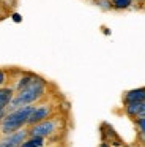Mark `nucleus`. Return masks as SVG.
Segmentation results:
<instances>
[{"mask_svg":"<svg viewBox=\"0 0 145 147\" xmlns=\"http://www.w3.org/2000/svg\"><path fill=\"white\" fill-rule=\"evenodd\" d=\"M6 84V71L0 70V87H5Z\"/></svg>","mask_w":145,"mask_h":147,"instance_id":"13","label":"nucleus"},{"mask_svg":"<svg viewBox=\"0 0 145 147\" xmlns=\"http://www.w3.org/2000/svg\"><path fill=\"white\" fill-rule=\"evenodd\" d=\"M101 147H107V144H101Z\"/></svg>","mask_w":145,"mask_h":147,"instance_id":"16","label":"nucleus"},{"mask_svg":"<svg viewBox=\"0 0 145 147\" xmlns=\"http://www.w3.org/2000/svg\"><path fill=\"white\" fill-rule=\"evenodd\" d=\"M28 138V130L27 127L19 131H14L11 134H5L0 138V147H21L22 142Z\"/></svg>","mask_w":145,"mask_h":147,"instance_id":"3","label":"nucleus"},{"mask_svg":"<svg viewBox=\"0 0 145 147\" xmlns=\"http://www.w3.org/2000/svg\"><path fill=\"white\" fill-rule=\"evenodd\" d=\"M13 19H14L16 22H21V21H22V18H21V14L14 13V14H13Z\"/></svg>","mask_w":145,"mask_h":147,"instance_id":"14","label":"nucleus"},{"mask_svg":"<svg viewBox=\"0 0 145 147\" xmlns=\"http://www.w3.org/2000/svg\"><path fill=\"white\" fill-rule=\"evenodd\" d=\"M98 5H99L103 10H110L112 5H110V0H98Z\"/></svg>","mask_w":145,"mask_h":147,"instance_id":"12","label":"nucleus"},{"mask_svg":"<svg viewBox=\"0 0 145 147\" xmlns=\"http://www.w3.org/2000/svg\"><path fill=\"white\" fill-rule=\"evenodd\" d=\"M136 127L140 131V134H145V117H137L136 119Z\"/></svg>","mask_w":145,"mask_h":147,"instance_id":"11","label":"nucleus"},{"mask_svg":"<svg viewBox=\"0 0 145 147\" xmlns=\"http://www.w3.org/2000/svg\"><path fill=\"white\" fill-rule=\"evenodd\" d=\"M44 146V139L43 138H36V136H28L27 139L22 142L21 147H43Z\"/></svg>","mask_w":145,"mask_h":147,"instance_id":"9","label":"nucleus"},{"mask_svg":"<svg viewBox=\"0 0 145 147\" xmlns=\"http://www.w3.org/2000/svg\"><path fill=\"white\" fill-rule=\"evenodd\" d=\"M0 2H2V0H0Z\"/></svg>","mask_w":145,"mask_h":147,"instance_id":"17","label":"nucleus"},{"mask_svg":"<svg viewBox=\"0 0 145 147\" xmlns=\"http://www.w3.org/2000/svg\"><path fill=\"white\" fill-rule=\"evenodd\" d=\"M6 115V109H0V122L3 120V117Z\"/></svg>","mask_w":145,"mask_h":147,"instance_id":"15","label":"nucleus"},{"mask_svg":"<svg viewBox=\"0 0 145 147\" xmlns=\"http://www.w3.org/2000/svg\"><path fill=\"white\" fill-rule=\"evenodd\" d=\"M44 93H46V81L38 76L28 87H25V89H22V90L14 93L13 100L9 101L8 108H6V112H11L14 109L21 108V106L35 105L36 101H40L43 98Z\"/></svg>","mask_w":145,"mask_h":147,"instance_id":"1","label":"nucleus"},{"mask_svg":"<svg viewBox=\"0 0 145 147\" xmlns=\"http://www.w3.org/2000/svg\"><path fill=\"white\" fill-rule=\"evenodd\" d=\"M140 105L142 103H126L125 105V112L129 115V117H139L140 114Z\"/></svg>","mask_w":145,"mask_h":147,"instance_id":"8","label":"nucleus"},{"mask_svg":"<svg viewBox=\"0 0 145 147\" xmlns=\"http://www.w3.org/2000/svg\"><path fill=\"white\" fill-rule=\"evenodd\" d=\"M58 127H60V120L58 119H46V120L40 122L36 125H32V127H27L28 130V136H36V138H50L58 131Z\"/></svg>","mask_w":145,"mask_h":147,"instance_id":"2","label":"nucleus"},{"mask_svg":"<svg viewBox=\"0 0 145 147\" xmlns=\"http://www.w3.org/2000/svg\"><path fill=\"white\" fill-rule=\"evenodd\" d=\"M52 111H54L52 105H47V103H46V105H38V106H35L33 112H32L30 117L27 119V127L36 125V123H40V122L49 119L50 114H52Z\"/></svg>","mask_w":145,"mask_h":147,"instance_id":"4","label":"nucleus"},{"mask_svg":"<svg viewBox=\"0 0 145 147\" xmlns=\"http://www.w3.org/2000/svg\"><path fill=\"white\" fill-rule=\"evenodd\" d=\"M132 2L134 0H110V5L113 10H128L131 8Z\"/></svg>","mask_w":145,"mask_h":147,"instance_id":"10","label":"nucleus"},{"mask_svg":"<svg viewBox=\"0 0 145 147\" xmlns=\"http://www.w3.org/2000/svg\"><path fill=\"white\" fill-rule=\"evenodd\" d=\"M14 87H0V109H6L14 96Z\"/></svg>","mask_w":145,"mask_h":147,"instance_id":"6","label":"nucleus"},{"mask_svg":"<svg viewBox=\"0 0 145 147\" xmlns=\"http://www.w3.org/2000/svg\"><path fill=\"white\" fill-rule=\"evenodd\" d=\"M36 78H38L36 74H32V73H25V74H22V76L17 79L16 86H14V92H19V90H22V89H25V87H28L35 79H36Z\"/></svg>","mask_w":145,"mask_h":147,"instance_id":"7","label":"nucleus"},{"mask_svg":"<svg viewBox=\"0 0 145 147\" xmlns=\"http://www.w3.org/2000/svg\"><path fill=\"white\" fill-rule=\"evenodd\" d=\"M145 101V87H139V89H132L125 92L123 95V103H142Z\"/></svg>","mask_w":145,"mask_h":147,"instance_id":"5","label":"nucleus"}]
</instances>
